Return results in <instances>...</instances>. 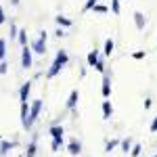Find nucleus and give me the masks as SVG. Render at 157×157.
<instances>
[{"mask_svg":"<svg viewBox=\"0 0 157 157\" xmlns=\"http://www.w3.org/2000/svg\"><path fill=\"white\" fill-rule=\"evenodd\" d=\"M69 63V55H67V50L61 48L59 52H57V57H55V61H52V65L48 67V71H46V78L48 80H52L55 75H59V71Z\"/></svg>","mask_w":157,"mask_h":157,"instance_id":"1","label":"nucleus"},{"mask_svg":"<svg viewBox=\"0 0 157 157\" xmlns=\"http://www.w3.org/2000/svg\"><path fill=\"white\" fill-rule=\"evenodd\" d=\"M40 111H42V101H34V103L29 105V115H27V121L23 124V130H32V128H34Z\"/></svg>","mask_w":157,"mask_h":157,"instance_id":"2","label":"nucleus"},{"mask_svg":"<svg viewBox=\"0 0 157 157\" xmlns=\"http://www.w3.org/2000/svg\"><path fill=\"white\" fill-rule=\"evenodd\" d=\"M46 38H48L46 32H40V36L29 44L32 52H36V55H46Z\"/></svg>","mask_w":157,"mask_h":157,"instance_id":"3","label":"nucleus"},{"mask_svg":"<svg viewBox=\"0 0 157 157\" xmlns=\"http://www.w3.org/2000/svg\"><path fill=\"white\" fill-rule=\"evenodd\" d=\"M48 134H50V138H52L55 143L63 145V140H65V132H63V126H61V124H52V126L48 128Z\"/></svg>","mask_w":157,"mask_h":157,"instance_id":"4","label":"nucleus"},{"mask_svg":"<svg viewBox=\"0 0 157 157\" xmlns=\"http://www.w3.org/2000/svg\"><path fill=\"white\" fill-rule=\"evenodd\" d=\"M32 65H34L32 48H29V44H25V46H21V67L23 69H32Z\"/></svg>","mask_w":157,"mask_h":157,"instance_id":"5","label":"nucleus"},{"mask_svg":"<svg viewBox=\"0 0 157 157\" xmlns=\"http://www.w3.org/2000/svg\"><path fill=\"white\" fill-rule=\"evenodd\" d=\"M101 94H103V98H109V97H111V73H109V71H105V73H103Z\"/></svg>","mask_w":157,"mask_h":157,"instance_id":"6","label":"nucleus"},{"mask_svg":"<svg viewBox=\"0 0 157 157\" xmlns=\"http://www.w3.org/2000/svg\"><path fill=\"white\" fill-rule=\"evenodd\" d=\"M29 92H32V82L27 80V82H25V84H21V88H19V103H27Z\"/></svg>","mask_w":157,"mask_h":157,"instance_id":"7","label":"nucleus"},{"mask_svg":"<svg viewBox=\"0 0 157 157\" xmlns=\"http://www.w3.org/2000/svg\"><path fill=\"white\" fill-rule=\"evenodd\" d=\"M78 101H80V92H78V90H71V92H69V97H67L65 107L69 109V111H75V107H78Z\"/></svg>","mask_w":157,"mask_h":157,"instance_id":"8","label":"nucleus"},{"mask_svg":"<svg viewBox=\"0 0 157 157\" xmlns=\"http://www.w3.org/2000/svg\"><path fill=\"white\" fill-rule=\"evenodd\" d=\"M132 19H134V25H136V29H145V25H147V17H145V13H140V11H136L132 15Z\"/></svg>","mask_w":157,"mask_h":157,"instance_id":"9","label":"nucleus"},{"mask_svg":"<svg viewBox=\"0 0 157 157\" xmlns=\"http://www.w3.org/2000/svg\"><path fill=\"white\" fill-rule=\"evenodd\" d=\"M67 151H69L71 155H80V153H82V143H80L78 138H69V143H67Z\"/></svg>","mask_w":157,"mask_h":157,"instance_id":"10","label":"nucleus"},{"mask_svg":"<svg viewBox=\"0 0 157 157\" xmlns=\"http://www.w3.org/2000/svg\"><path fill=\"white\" fill-rule=\"evenodd\" d=\"M101 111H103V120H111V117H113V105H111V101H109V98L103 101Z\"/></svg>","mask_w":157,"mask_h":157,"instance_id":"11","label":"nucleus"},{"mask_svg":"<svg viewBox=\"0 0 157 157\" xmlns=\"http://www.w3.org/2000/svg\"><path fill=\"white\" fill-rule=\"evenodd\" d=\"M15 147H17V143H15V140H0V155L11 153Z\"/></svg>","mask_w":157,"mask_h":157,"instance_id":"12","label":"nucleus"},{"mask_svg":"<svg viewBox=\"0 0 157 157\" xmlns=\"http://www.w3.org/2000/svg\"><path fill=\"white\" fill-rule=\"evenodd\" d=\"M36 151H38V136H34L32 143L27 145V149H25V157H36Z\"/></svg>","mask_w":157,"mask_h":157,"instance_id":"13","label":"nucleus"},{"mask_svg":"<svg viewBox=\"0 0 157 157\" xmlns=\"http://www.w3.org/2000/svg\"><path fill=\"white\" fill-rule=\"evenodd\" d=\"M98 57H101V55H98V50H97V48L90 50V52L86 55V63H88V67H94V65L98 63Z\"/></svg>","mask_w":157,"mask_h":157,"instance_id":"14","label":"nucleus"},{"mask_svg":"<svg viewBox=\"0 0 157 157\" xmlns=\"http://www.w3.org/2000/svg\"><path fill=\"white\" fill-rule=\"evenodd\" d=\"M55 23L59 25V27H63V29H65V27H71V25H73V21L69 19V17H63V15H57V17H55Z\"/></svg>","mask_w":157,"mask_h":157,"instance_id":"15","label":"nucleus"},{"mask_svg":"<svg viewBox=\"0 0 157 157\" xmlns=\"http://www.w3.org/2000/svg\"><path fill=\"white\" fill-rule=\"evenodd\" d=\"M113 48H115V42H113L111 38H107V40H105V46H103V55H105V57H111V55H113Z\"/></svg>","mask_w":157,"mask_h":157,"instance_id":"16","label":"nucleus"},{"mask_svg":"<svg viewBox=\"0 0 157 157\" xmlns=\"http://www.w3.org/2000/svg\"><path fill=\"white\" fill-rule=\"evenodd\" d=\"M132 145H134V140L130 138V136H128V138H121V140H120V147H121V151H126V153H128V151L132 149Z\"/></svg>","mask_w":157,"mask_h":157,"instance_id":"17","label":"nucleus"},{"mask_svg":"<svg viewBox=\"0 0 157 157\" xmlns=\"http://www.w3.org/2000/svg\"><path fill=\"white\" fill-rule=\"evenodd\" d=\"M115 147H120V138H111V140H107V143H105V153H111Z\"/></svg>","mask_w":157,"mask_h":157,"instance_id":"18","label":"nucleus"},{"mask_svg":"<svg viewBox=\"0 0 157 157\" xmlns=\"http://www.w3.org/2000/svg\"><path fill=\"white\" fill-rule=\"evenodd\" d=\"M27 115H29V105L27 103H21V126L27 121Z\"/></svg>","mask_w":157,"mask_h":157,"instance_id":"19","label":"nucleus"},{"mask_svg":"<svg viewBox=\"0 0 157 157\" xmlns=\"http://www.w3.org/2000/svg\"><path fill=\"white\" fill-rule=\"evenodd\" d=\"M17 38H19V44L25 46V44H27V29H19V32H17Z\"/></svg>","mask_w":157,"mask_h":157,"instance_id":"20","label":"nucleus"},{"mask_svg":"<svg viewBox=\"0 0 157 157\" xmlns=\"http://www.w3.org/2000/svg\"><path fill=\"white\" fill-rule=\"evenodd\" d=\"M4 57H6V40L0 38V61H4Z\"/></svg>","mask_w":157,"mask_h":157,"instance_id":"21","label":"nucleus"},{"mask_svg":"<svg viewBox=\"0 0 157 157\" xmlns=\"http://www.w3.org/2000/svg\"><path fill=\"white\" fill-rule=\"evenodd\" d=\"M111 11H113V15H120V13H121L120 0H111Z\"/></svg>","mask_w":157,"mask_h":157,"instance_id":"22","label":"nucleus"},{"mask_svg":"<svg viewBox=\"0 0 157 157\" xmlns=\"http://www.w3.org/2000/svg\"><path fill=\"white\" fill-rule=\"evenodd\" d=\"M140 151H143V147L138 145V143H134L132 149H130V155H132V157H138V155H140Z\"/></svg>","mask_w":157,"mask_h":157,"instance_id":"23","label":"nucleus"},{"mask_svg":"<svg viewBox=\"0 0 157 157\" xmlns=\"http://www.w3.org/2000/svg\"><path fill=\"white\" fill-rule=\"evenodd\" d=\"M98 0H86V4H84V9H82V11L84 13H88V11H92V9H94V4H97Z\"/></svg>","mask_w":157,"mask_h":157,"instance_id":"24","label":"nucleus"},{"mask_svg":"<svg viewBox=\"0 0 157 157\" xmlns=\"http://www.w3.org/2000/svg\"><path fill=\"white\" fill-rule=\"evenodd\" d=\"M92 11H94V13H101V15H105V13H107L109 9H107V6H105V4H98V2H97V4H94V9H92Z\"/></svg>","mask_w":157,"mask_h":157,"instance_id":"25","label":"nucleus"},{"mask_svg":"<svg viewBox=\"0 0 157 157\" xmlns=\"http://www.w3.org/2000/svg\"><path fill=\"white\" fill-rule=\"evenodd\" d=\"M145 57H147V52H145V50H136V52H132V59H136V61L145 59Z\"/></svg>","mask_w":157,"mask_h":157,"instance_id":"26","label":"nucleus"},{"mask_svg":"<svg viewBox=\"0 0 157 157\" xmlns=\"http://www.w3.org/2000/svg\"><path fill=\"white\" fill-rule=\"evenodd\" d=\"M94 69H97V71H101V73H105V61L101 59V57H98V63L94 65Z\"/></svg>","mask_w":157,"mask_h":157,"instance_id":"27","label":"nucleus"},{"mask_svg":"<svg viewBox=\"0 0 157 157\" xmlns=\"http://www.w3.org/2000/svg\"><path fill=\"white\" fill-rule=\"evenodd\" d=\"M6 71H9V63L6 61H0V75H4Z\"/></svg>","mask_w":157,"mask_h":157,"instance_id":"28","label":"nucleus"},{"mask_svg":"<svg viewBox=\"0 0 157 157\" xmlns=\"http://www.w3.org/2000/svg\"><path fill=\"white\" fill-rule=\"evenodd\" d=\"M149 130H151V132H153V134L157 132V115H155V117H153V121H151V126H149Z\"/></svg>","mask_w":157,"mask_h":157,"instance_id":"29","label":"nucleus"},{"mask_svg":"<svg viewBox=\"0 0 157 157\" xmlns=\"http://www.w3.org/2000/svg\"><path fill=\"white\" fill-rule=\"evenodd\" d=\"M17 32H19V29H17V25L11 23V38H17Z\"/></svg>","mask_w":157,"mask_h":157,"instance_id":"30","label":"nucleus"},{"mask_svg":"<svg viewBox=\"0 0 157 157\" xmlns=\"http://www.w3.org/2000/svg\"><path fill=\"white\" fill-rule=\"evenodd\" d=\"M55 36H57V38H63V36H65V29H63V27H57V32H55Z\"/></svg>","mask_w":157,"mask_h":157,"instance_id":"31","label":"nucleus"},{"mask_svg":"<svg viewBox=\"0 0 157 157\" xmlns=\"http://www.w3.org/2000/svg\"><path fill=\"white\" fill-rule=\"evenodd\" d=\"M6 21V15H4V11H2V4H0V25Z\"/></svg>","mask_w":157,"mask_h":157,"instance_id":"32","label":"nucleus"},{"mask_svg":"<svg viewBox=\"0 0 157 157\" xmlns=\"http://www.w3.org/2000/svg\"><path fill=\"white\" fill-rule=\"evenodd\" d=\"M50 149H52V151H59L61 145H59V143H55V140H50Z\"/></svg>","mask_w":157,"mask_h":157,"instance_id":"33","label":"nucleus"},{"mask_svg":"<svg viewBox=\"0 0 157 157\" xmlns=\"http://www.w3.org/2000/svg\"><path fill=\"white\" fill-rule=\"evenodd\" d=\"M151 105H153V101L151 98H145V109H151Z\"/></svg>","mask_w":157,"mask_h":157,"instance_id":"34","label":"nucleus"},{"mask_svg":"<svg viewBox=\"0 0 157 157\" xmlns=\"http://www.w3.org/2000/svg\"><path fill=\"white\" fill-rule=\"evenodd\" d=\"M13 4H15V6H17V4H19V0H13Z\"/></svg>","mask_w":157,"mask_h":157,"instance_id":"35","label":"nucleus"},{"mask_svg":"<svg viewBox=\"0 0 157 157\" xmlns=\"http://www.w3.org/2000/svg\"><path fill=\"white\" fill-rule=\"evenodd\" d=\"M0 140H2V136H0Z\"/></svg>","mask_w":157,"mask_h":157,"instance_id":"36","label":"nucleus"},{"mask_svg":"<svg viewBox=\"0 0 157 157\" xmlns=\"http://www.w3.org/2000/svg\"><path fill=\"white\" fill-rule=\"evenodd\" d=\"M128 2H132V0H128Z\"/></svg>","mask_w":157,"mask_h":157,"instance_id":"37","label":"nucleus"},{"mask_svg":"<svg viewBox=\"0 0 157 157\" xmlns=\"http://www.w3.org/2000/svg\"><path fill=\"white\" fill-rule=\"evenodd\" d=\"M153 157H157V155H153Z\"/></svg>","mask_w":157,"mask_h":157,"instance_id":"38","label":"nucleus"}]
</instances>
